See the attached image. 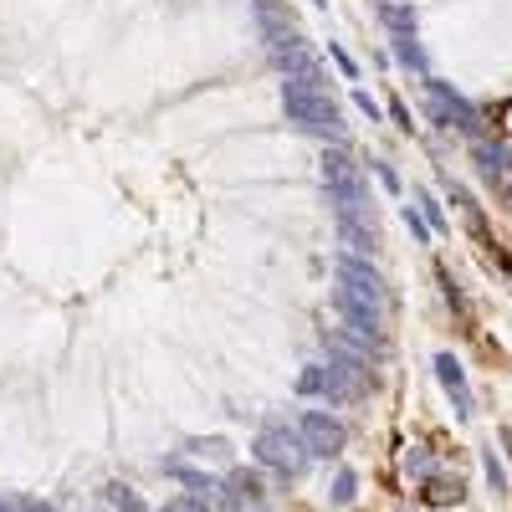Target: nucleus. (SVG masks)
Wrapping results in <instances>:
<instances>
[{
	"label": "nucleus",
	"mask_w": 512,
	"mask_h": 512,
	"mask_svg": "<svg viewBox=\"0 0 512 512\" xmlns=\"http://www.w3.org/2000/svg\"><path fill=\"white\" fill-rule=\"evenodd\" d=\"M338 313L354 323V333L374 338L384 323V287L379 272L364 267L359 256H338Z\"/></svg>",
	"instance_id": "f257e3e1"
},
{
	"label": "nucleus",
	"mask_w": 512,
	"mask_h": 512,
	"mask_svg": "<svg viewBox=\"0 0 512 512\" xmlns=\"http://www.w3.org/2000/svg\"><path fill=\"white\" fill-rule=\"evenodd\" d=\"M282 113H287V123L308 128V134H323V139H338V134H344V123H338V108L328 103L323 82L287 77V82H282Z\"/></svg>",
	"instance_id": "f03ea898"
},
{
	"label": "nucleus",
	"mask_w": 512,
	"mask_h": 512,
	"mask_svg": "<svg viewBox=\"0 0 512 512\" xmlns=\"http://www.w3.org/2000/svg\"><path fill=\"white\" fill-rule=\"evenodd\" d=\"M323 185H328V195L338 200V210H344V221L364 205V175H359V164H354L344 149L323 154Z\"/></svg>",
	"instance_id": "7ed1b4c3"
},
{
	"label": "nucleus",
	"mask_w": 512,
	"mask_h": 512,
	"mask_svg": "<svg viewBox=\"0 0 512 512\" xmlns=\"http://www.w3.org/2000/svg\"><path fill=\"white\" fill-rule=\"evenodd\" d=\"M256 456H262L267 466H277V472H287V477H297L308 466V446H303V436H292L287 425H267L262 436H256Z\"/></svg>",
	"instance_id": "20e7f679"
},
{
	"label": "nucleus",
	"mask_w": 512,
	"mask_h": 512,
	"mask_svg": "<svg viewBox=\"0 0 512 512\" xmlns=\"http://www.w3.org/2000/svg\"><path fill=\"white\" fill-rule=\"evenodd\" d=\"M303 446L313 456H333L338 446H344V425H338L333 415H323V410H308L303 415Z\"/></svg>",
	"instance_id": "39448f33"
},
{
	"label": "nucleus",
	"mask_w": 512,
	"mask_h": 512,
	"mask_svg": "<svg viewBox=\"0 0 512 512\" xmlns=\"http://www.w3.org/2000/svg\"><path fill=\"white\" fill-rule=\"evenodd\" d=\"M226 502H231L236 512H262V507H267L262 482H256L251 472H231V482H226Z\"/></svg>",
	"instance_id": "423d86ee"
},
{
	"label": "nucleus",
	"mask_w": 512,
	"mask_h": 512,
	"mask_svg": "<svg viewBox=\"0 0 512 512\" xmlns=\"http://www.w3.org/2000/svg\"><path fill=\"white\" fill-rule=\"evenodd\" d=\"M425 502H431V507L461 502V482H456V477H451V482H431V487H425Z\"/></svg>",
	"instance_id": "0eeeda50"
},
{
	"label": "nucleus",
	"mask_w": 512,
	"mask_h": 512,
	"mask_svg": "<svg viewBox=\"0 0 512 512\" xmlns=\"http://www.w3.org/2000/svg\"><path fill=\"white\" fill-rule=\"evenodd\" d=\"M436 369H441V384H446V390H451V395L466 405V379H461V369H456L451 359H436Z\"/></svg>",
	"instance_id": "6e6552de"
},
{
	"label": "nucleus",
	"mask_w": 512,
	"mask_h": 512,
	"mask_svg": "<svg viewBox=\"0 0 512 512\" xmlns=\"http://www.w3.org/2000/svg\"><path fill=\"white\" fill-rule=\"evenodd\" d=\"M113 502H118V512H149L139 502V492H128V487H113Z\"/></svg>",
	"instance_id": "1a4fd4ad"
},
{
	"label": "nucleus",
	"mask_w": 512,
	"mask_h": 512,
	"mask_svg": "<svg viewBox=\"0 0 512 512\" xmlns=\"http://www.w3.org/2000/svg\"><path fill=\"white\" fill-rule=\"evenodd\" d=\"M297 390H303V395H323V369H318V364H313V369H303Z\"/></svg>",
	"instance_id": "9d476101"
},
{
	"label": "nucleus",
	"mask_w": 512,
	"mask_h": 512,
	"mask_svg": "<svg viewBox=\"0 0 512 512\" xmlns=\"http://www.w3.org/2000/svg\"><path fill=\"white\" fill-rule=\"evenodd\" d=\"M164 512H205V502H195V497H180V502H169Z\"/></svg>",
	"instance_id": "9b49d317"
},
{
	"label": "nucleus",
	"mask_w": 512,
	"mask_h": 512,
	"mask_svg": "<svg viewBox=\"0 0 512 512\" xmlns=\"http://www.w3.org/2000/svg\"><path fill=\"white\" fill-rule=\"evenodd\" d=\"M0 512H47V507H36V502H21V497H16V502H6Z\"/></svg>",
	"instance_id": "f8f14e48"
}]
</instances>
